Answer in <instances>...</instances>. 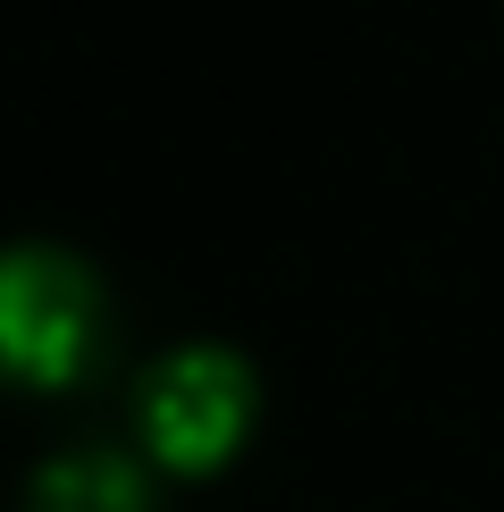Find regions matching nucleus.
<instances>
[{"label":"nucleus","instance_id":"f257e3e1","mask_svg":"<svg viewBox=\"0 0 504 512\" xmlns=\"http://www.w3.org/2000/svg\"><path fill=\"white\" fill-rule=\"evenodd\" d=\"M101 286L68 244L0 252V378L17 387H76L101 353Z\"/></svg>","mask_w":504,"mask_h":512},{"label":"nucleus","instance_id":"f03ea898","mask_svg":"<svg viewBox=\"0 0 504 512\" xmlns=\"http://www.w3.org/2000/svg\"><path fill=\"white\" fill-rule=\"evenodd\" d=\"M135 420H143V445L168 471H210L227 445L244 437L252 420V370L244 353L227 345H185L143 370V395H135Z\"/></svg>","mask_w":504,"mask_h":512},{"label":"nucleus","instance_id":"7ed1b4c3","mask_svg":"<svg viewBox=\"0 0 504 512\" xmlns=\"http://www.w3.org/2000/svg\"><path fill=\"white\" fill-rule=\"evenodd\" d=\"M26 512H152V479L118 445H76V454H51L34 471Z\"/></svg>","mask_w":504,"mask_h":512}]
</instances>
